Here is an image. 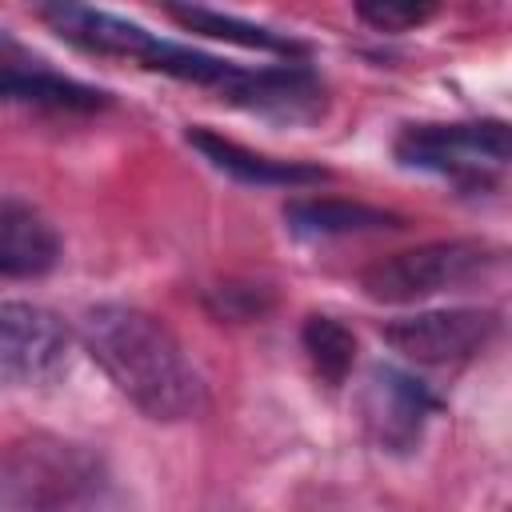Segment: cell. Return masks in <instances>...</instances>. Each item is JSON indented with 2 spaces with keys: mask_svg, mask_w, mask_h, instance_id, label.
Segmentation results:
<instances>
[{
  "mask_svg": "<svg viewBox=\"0 0 512 512\" xmlns=\"http://www.w3.org/2000/svg\"><path fill=\"white\" fill-rule=\"evenodd\" d=\"M84 352L100 364L112 388L148 420H196L208 408V388L176 332L144 308L96 304L80 324Z\"/></svg>",
  "mask_w": 512,
  "mask_h": 512,
  "instance_id": "obj_1",
  "label": "cell"
},
{
  "mask_svg": "<svg viewBox=\"0 0 512 512\" xmlns=\"http://www.w3.org/2000/svg\"><path fill=\"white\" fill-rule=\"evenodd\" d=\"M0 512H120V484L100 448L32 432L0 444Z\"/></svg>",
  "mask_w": 512,
  "mask_h": 512,
  "instance_id": "obj_2",
  "label": "cell"
},
{
  "mask_svg": "<svg viewBox=\"0 0 512 512\" xmlns=\"http://www.w3.org/2000/svg\"><path fill=\"white\" fill-rule=\"evenodd\" d=\"M496 264H500V252L484 240H432L368 264L360 276V288L368 300H380V304H412L436 292L464 288L488 276Z\"/></svg>",
  "mask_w": 512,
  "mask_h": 512,
  "instance_id": "obj_3",
  "label": "cell"
},
{
  "mask_svg": "<svg viewBox=\"0 0 512 512\" xmlns=\"http://www.w3.org/2000/svg\"><path fill=\"white\" fill-rule=\"evenodd\" d=\"M396 160L408 168L440 172L460 184H484L508 164V128L480 124H412L396 136Z\"/></svg>",
  "mask_w": 512,
  "mask_h": 512,
  "instance_id": "obj_4",
  "label": "cell"
},
{
  "mask_svg": "<svg viewBox=\"0 0 512 512\" xmlns=\"http://www.w3.org/2000/svg\"><path fill=\"white\" fill-rule=\"evenodd\" d=\"M68 324L32 300H0V388H40L68 372Z\"/></svg>",
  "mask_w": 512,
  "mask_h": 512,
  "instance_id": "obj_5",
  "label": "cell"
},
{
  "mask_svg": "<svg viewBox=\"0 0 512 512\" xmlns=\"http://www.w3.org/2000/svg\"><path fill=\"white\" fill-rule=\"evenodd\" d=\"M500 332V316L492 308H436L388 320L380 336L408 360L424 368H456L476 360Z\"/></svg>",
  "mask_w": 512,
  "mask_h": 512,
  "instance_id": "obj_6",
  "label": "cell"
},
{
  "mask_svg": "<svg viewBox=\"0 0 512 512\" xmlns=\"http://www.w3.org/2000/svg\"><path fill=\"white\" fill-rule=\"evenodd\" d=\"M360 424L368 440L384 452H412L424 436L428 416L440 408V400L408 372L392 364H372L360 380Z\"/></svg>",
  "mask_w": 512,
  "mask_h": 512,
  "instance_id": "obj_7",
  "label": "cell"
},
{
  "mask_svg": "<svg viewBox=\"0 0 512 512\" xmlns=\"http://www.w3.org/2000/svg\"><path fill=\"white\" fill-rule=\"evenodd\" d=\"M0 100L56 108V112H92L108 104V92L80 84L64 72H52L44 60L28 56L4 28H0Z\"/></svg>",
  "mask_w": 512,
  "mask_h": 512,
  "instance_id": "obj_8",
  "label": "cell"
},
{
  "mask_svg": "<svg viewBox=\"0 0 512 512\" xmlns=\"http://www.w3.org/2000/svg\"><path fill=\"white\" fill-rule=\"evenodd\" d=\"M60 236L52 220L12 196H0V280H32L56 268Z\"/></svg>",
  "mask_w": 512,
  "mask_h": 512,
  "instance_id": "obj_9",
  "label": "cell"
},
{
  "mask_svg": "<svg viewBox=\"0 0 512 512\" xmlns=\"http://www.w3.org/2000/svg\"><path fill=\"white\" fill-rule=\"evenodd\" d=\"M188 144L204 152V160H212L220 172L244 180V184H284V188H296V184H320L328 172L320 164H300V160H276V156H264V152H252L220 132H208V128H188Z\"/></svg>",
  "mask_w": 512,
  "mask_h": 512,
  "instance_id": "obj_10",
  "label": "cell"
},
{
  "mask_svg": "<svg viewBox=\"0 0 512 512\" xmlns=\"http://www.w3.org/2000/svg\"><path fill=\"white\" fill-rule=\"evenodd\" d=\"M284 220L300 236H352V232H380L396 228V212L360 204V200H340V196H308L292 200L284 208Z\"/></svg>",
  "mask_w": 512,
  "mask_h": 512,
  "instance_id": "obj_11",
  "label": "cell"
},
{
  "mask_svg": "<svg viewBox=\"0 0 512 512\" xmlns=\"http://www.w3.org/2000/svg\"><path fill=\"white\" fill-rule=\"evenodd\" d=\"M168 16L188 28V32H204V36H216V40H232V44H244V48H260V52H276V56H300L304 44L284 36V32H272V28H260V24H248V20H236L228 12H212V8H168Z\"/></svg>",
  "mask_w": 512,
  "mask_h": 512,
  "instance_id": "obj_12",
  "label": "cell"
},
{
  "mask_svg": "<svg viewBox=\"0 0 512 512\" xmlns=\"http://www.w3.org/2000/svg\"><path fill=\"white\" fill-rule=\"evenodd\" d=\"M300 344L312 360V372L336 388L348 380L352 372V360H356V336L336 320V316H324V312H312L300 328Z\"/></svg>",
  "mask_w": 512,
  "mask_h": 512,
  "instance_id": "obj_13",
  "label": "cell"
},
{
  "mask_svg": "<svg viewBox=\"0 0 512 512\" xmlns=\"http://www.w3.org/2000/svg\"><path fill=\"white\" fill-rule=\"evenodd\" d=\"M268 304H272V296L260 284H220L212 292V312L228 316V320H256V316H264Z\"/></svg>",
  "mask_w": 512,
  "mask_h": 512,
  "instance_id": "obj_14",
  "label": "cell"
},
{
  "mask_svg": "<svg viewBox=\"0 0 512 512\" xmlns=\"http://www.w3.org/2000/svg\"><path fill=\"white\" fill-rule=\"evenodd\" d=\"M356 16L364 24H372L376 32H408L416 24H424L432 16L428 4H392V0H380V4H360Z\"/></svg>",
  "mask_w": 512,
  "mask_h": 512,
  "instance_id": "obj_15",
  "label": "cell"
}]
</instances>
